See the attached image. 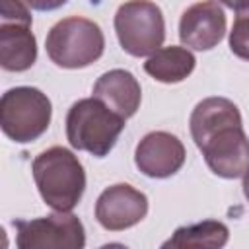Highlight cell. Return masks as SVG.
Listing matches in <instances>:
<instances>
[{
    "label": "cell",
    "mask_w": 249,
    "mask_h": 249,
    "mask_svg": "<svg viewBox=\"0 0 249 249\" xmlns=\"http://www.w3.org/2000/svg\"><path fill=\"white\" fill-rule=\"evenodd\" d=\"M185 146L183 142L165 130L148 132L136 146L134 163L136 167L154 179H165L175 175L185 163Z\"/></svg>",
    "instance_id": "9"
},
{
    "label": "cell",
    "mask_w": 249,
    "mask_h": 249,
    "mask_svg": "<svg viewBox=\"0 0 249 249\" xmlns=\"http://www.w3.org/2000/svg\"><path fill=\"white\" fill-rule=\"evenodd\" d=\"M196 58L185 47H161L144 62L146 74L161 84H177L191 76L195 70Z\"/></svg>",
    "instance_id": "13"
},
{
    "label": "cell",
    "mask_w": 249,
    "mask_h": 249,
    "mask_svg": "<svg viewBox=\"0 0 249 249\" xmlns=\"http://www.w3.org/2000/svg\"><path fill=\"white\" fill-rule=\"evenodd\" d=\"M117 39L132 56H150L165 39V21L160 6L150 0H128L115 14Z\"/></svg>",
    "instance_id": "5"
},
{
    "label": "cell",
    "mask_w": 249,
    "mask_h": 249,
    "mask_svg": "<svg viewBox=\"0 0 249 249\" xmlns=\"http://www.w3.org/2000/svg\"><path fill=\"white\" fill-rule=\"evenodd\" d=\"M37 60V39L31 25L0 21V66L8 72H23Z\"/></svg>",
    "instance_id": "12"
},
{
    "label": "cell",
    "mask_w": 249,
    "mask_h": 249,
    "mask_svg": "<svg viewBox=\"0 0 249 249\" xmlns=\"http://www.w3.org/2000/svg\"><path fill=\"white\" fill-rule=\"evenodd\" d=\"M230 239V230L218 220H202L198 224L183 226L161 245L163 249H185V247H224Z\"/></svg>",
    "instance_id": "14"
},
{
    "label": "cell",
    "mask_w": 249,
    "mask_h": 249,
    "mask_svg": "<svg viewBox=\"0 0 249 249\" xmlns=\"http://www.w3.org/2000/svg\"><path fill=\"white\" fill-rule=\"evenodd\" d=\"M243 195H245V198L249 202V169L243 173Z\"/></svg>",
    "instance_id": "19"
},
{
    "label": "cell",
    "mask_w": 249,
    "mask_h": 249,
    "mask_svg": "<svg viewBox=\"0 0 249 249\" xmlns=\"http://www.w3.org/2000/svg\"><path fill=\"white\" fill-rule=\"evenodd\" d=\"M16 245L19 249H82L86 245L84 224L70 210H54V214L16 220Z\"/></svg>",
    "instance_id": "6"
},
{
    "label": "cell",
    "mask_w": 249,
    "mask_h": 249,
    "mask_svg": "<svg viewBox=\"0 0 249 249\" xmlns=\"http://www.w3.org/2000/svg\"><path fill=\"white\" fill-rule=\"evenodd\" d=\"M45 49L49 58L60 68H86L101 58L105 37L95 21L72 16L51 27Z\"/></svg>",
    "instance_id": "3"
},
{
    "label": "cell",
    "mask_w": 249,
    "mask_h": 249,
    "mask_svg": "<svg viewBox=\"0 0 249 249\" xmlns=\"http://www.w3.org/2000/svg\"><path fill=\"white\" fill-rule=\"evenodd\" d=\"M31 171L43 202L53 210H72L86 191V171L68 148H47L33 160Z\"/></svg>",
    "instance_id": "1"
},
{
    "label": "cell",
    "mask_w": 249,
    "mask_h": 249,
    "mask_svg": "<svg viewBox=\"0 0 249 249\" xmlns=\"http://www.w3.org/2000/svg\"><path fill=\"white\" fill-rule=\"evenodd\" d=\"M230 49L235 56L249 60V6L235 10L233 27L230 31Z\"/></svg>",
    "instance_id": "15"
},
{
    "label": "cell",
    "mask_w": 249,
    "mask_h": 249,
    "mask_svg": "<svg viewBox=\"0 0 249 249\" xmlns=\"http://www.w3.org/2000/svg\"><path fill=\"white\" fill-rule=\"evenodd\" d=\"M29 8L33 10H39V12H51V10H56L60 6H64L68 0H23Z\"/></svg>",
    "instance_id": "17"
},
{
    "label": "cell",
    "mask_w": 249,
    "mask_h": 249,
    "mask_svg": "<svg viewBox=\"0 0 249 249\" xmlns=\"http://www.w3.org/2000/svg\"><path fill=\"white\" fill-rule=\"evenodd\" d=\"M148 214V198L128 183L107 187L95 202V218L101 228L121 231L136 226Z\"/></svg>",
    "instance_id": "8"
},
{
    "label": "cell",
    "mask_w": 249,
    "mask_h": 249,
    "mask_svg": "<svg viewBox=\"0 0 249 249\" xmlns=\"http://www.w3.org/2000/svg\"><path fill=\"white\" fill-rule=\"evenodd\" d=\"M0 21H19V23H33V18L21 0H0Z\"/></svg>",
    "instance_id": "16"
},
{
    "label": "cell",
    "mask_w": 249,
    "mask_h": 249,
    "mask_svg": "<svg viewBox=\"0 0 249 249\" xmlns=\"http://www.w3.org/2000/svg\"><path fill=\"white\" fill-rule=\"evenodd\" d=\"M91 93L93 97L103 101L109 109H113L124 119H130L138 111L142 99V89L138 80L134 78V74L123 68H115L101 74L93 84Z\"/></svg>",
    "instance_id": "11"
},
{
    "label": "cell",
    "mask_w": 249,
    "mask_h": 249,
    "mask_svg": "<svg viewBox=\"0 0 249 249\" xmlns=\"http://www.w3.org/2000/svg\"><path fill=\"white\" fill-rule=\"evenodd\" d=\"M51 115V99L41 89L31 86L12 88L0 99L2 132L18 144L37 140L49 128Z\"/></svg>",
    "instance_id": "4"
},
{
    "label": "cell",
    "mask_w": 249,
    "mask_h": 249,
    "mask_svg": "<svg viewBox=\"0 0 249 249\" xmlns=\"http://www.w3.org/2000/svg\"><path fill=\"white\" fill-rule=\"evenodd\" d=\"M218 2H222L224 6H228L231 10H239V8L249 6V0H218Z\"/></svg>",
    "instance_id": "18"
},
{
    "label": "cell",
    "mask_w": 249,
    "mask_h": 249,
    "mask_svg": "<svg viewBox=\"0 0 249 249\" xmlns=\"http://www.w3.org/2000/svg\"><path fill=\"white\" fill-rule=\"evenodd\" d=\"M196 148L218 177L237 179L249 169V140L243 130V121L216 128L196 142Z\"/></svg>",
    "instance_id": "7"
},
{
    "label": "cell",
    "mask_w": 249,
    "mask_h": 249,
    "mask_svg": "<svg viewBox=\"0 0 249 249\" xmlns=\"http://www.w3.org/2000/svg\"><path fill=\"white\" fill-rule=\"evenodd\" d=\"M226 35V14L216 0H202L187 8L179 21V39L195 51L214 49Z\"/></svg>",
    "instance_id": "10"
},
{
    "label": "cell",
    "mask_w": 249,
    "mask_h": 249,
    "mask_svg": "<svg viewBox=\"0 0 249 249\" xmlns=\"http://www.w3.org/2000/svg\"><path fill=\"white\" fill-rule=\"evenodd\" d=\"M124 117L91 95L70 107L66 115V138L74 150L103 158L113 150L124 128Z\"/></svg>",
    "instance_id": "2"
}]
</instances>
